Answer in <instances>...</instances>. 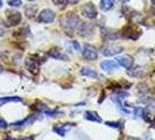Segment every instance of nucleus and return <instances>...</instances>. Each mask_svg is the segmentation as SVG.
<instances>
[{
  "mask_svg": "<svg viewBox=\"0 0 155 140\" xmlns=\"http://www.w3.org/2000/svg\"><path fill=\"white\" fill-rule=\"evenodd\" d=\"M79 18L74 13H68L67 15L61 18V26L67 31H74L79 26Z\"/></svg>",
  "mask_w": 155,
  "mask_h": 140,
  "instance_id": "obj_1",
  "label": "nucleus"
},
{
  "mask_svg": "<svg viewBox=\"0 0 155 140\" xmlns=\"http://www.w3.org/2000/svg\"><path fill=\"white\" fill-rule=\"evenodd\" d=\"M81 12H82V15L87 18V19H94L97 16V9L94 7V5L91 2L83 5L81 8Z\"/></svg>",
  "mask_w": 155,
  "mask_h": 140,
  "instance_id": "obj_2",
  "label": "nucleus"
},
{
  "mask_svg": "<svg viewBox=\"0 0 155 140\" xmlns=\"http://www.w3.org/2000/svg\"><path fill=\"white\" fill-rule=\"evenodd\" d=\"M6 18H7L8 26H16L21 22V19H22L21 14L19 12H15V11H7Z\"/></svg>",
  "mask_w": 155,
  "mask_h": 140,
  "instance_id": "obj_3",
  "label": "nucleus"
},
{
  "mask_svg": "<svg viewBox=\"0 0 155 140\" xmlns=\"http://www.w3.org/2000/svg\"><path fill=\"white\" fill-rule=\"evenodd\" d=\"M27 70H29L31 74H38L39 72V65H40V61H38L36 56H31L26 63H25Z\"/></svg>",
  "mask_w": 155,
  "mask_h": 140,
  "instance_id": "obj_4",
  "label": "nucleus"
},
{
  "mask_svg": "<svg viewBox=\"0 0 155 140\" xmlns=\"http://www.w3.org/2000/svg\"><path fill=\"white\" fill-rule=\"evenodd\" d=\"M55 20V13L51 9H43L39 14V21L43 23H50Z\"/></svg>",
  "mask_w": 155,
  "mask_h": 140,
  "instance_id": "obj_5",
  "label": "nucleus"
},
{
  "mask_svg": "<svg viewBox=\"0 0 155 140\" xmlns=\"http://www.w3.org/2000/svg\"><path fill=\"white\" fill-rule=\"evenodd\" d=\"M83 56L85 57L86 60H96L98 57V52L94 47L90 46V45H85L84 46V49H83Z\"/></svg>",
  "mask_w": 155,
  "mask_h": 140,
  "instance_id": "obj_6",
  "label": "nucleus"
},
{
  "mask_svg": "<svg viewBox=\"0 0 155 140\" xmlns=\"http://www.w3.org/2000/svg\"><path fill=\"white\" fill-rule=\"evenodd\" d=\"M124 48L120 46H116V45H110L106 46L105 48H103V54L105 56H112V55H118L120 53H123Z\"/></svg>",
  "mask_w": 155,
  "mask_h": 140,
  "instance_id": "obj_7",
  "label": "nucleus"
},
{
  "mask_svg": "<svg viewBox=\"0 0 155 140\" xmlns=\"http://www.w3.org/2000/svg\"><path fill=\"white\" fill-rule=\"evenodd\" d=\"M141 33H138L137 34V28H133L131 26H126L123 31V36L124 38H127V39H132V40H137L140 36Z\"/></svg>",
  "mask_w": 155,
  "mask_h": 140,
  "instance_id": "obj_8",
  "label": "nucleus"
},
{
  "mask_svg": "<svg viewBox=\"0 0 155 140\" xmlns=\"http://www.w3.org/2000/svg\"><path fill=\"white\" fill-rule=\"evenodd\" d=\"M101 69L105 71H113V70L118 69V62L113 61V60H106V61L101 62Z\"/></svg>",
  "mask_w": 155,
  "mask_h": 140,
  "instance_id": "obj_9",
  "label": "nucleus"
},
{
  "mask_svg": "<svg viewBox=\"0 0 155 140\" xmlns=\"http://www.w3.org/2000/svg\"><path fill=\"white\" fill-rule=\"evenodd\" d=\"M118 64H120L121 67H124L126 69H130L133 65V58L131 56H123V57H118L116 60Z\"/></svg>",
  "mask_w": 155,
  "mask_h": 140,
  "instance_id": "obj_10",
  "label": "nucleus"
},
{
  "mask_svg": "<svg viewBox=\"0 0 155 140\" xmlns=\"http://www.w3.org/2000/svg\"><path fill=\"white\" fill-rule=\"evenodd\" d=\"M86 120H91V122H97V123H101V119L99 118V116L97 115V112H93V111H86L84 113Z\"/></svg>",
  "mask_w": 155,
  "mask_h": 140,
  "instance_id": "obj_11",
  "label": "nucleus"
},
{
  "mask_svg": "<svg viewBox=\"0 0 155 140\" xmlns=\"http://www.w3.org/2000/svg\"><path fill=\"white\" fill-rule=\"evenodd\" d=\"M81 74H82L83 76H86V77H90V78H97V77H98L97 72H96L93 69H91V68H87V67L82 68V70H81Z\"/></svg>",
  "mask_w": 155,
  "mask_h": 140,
  "instance_id": "obj_12",
  "label": "nucleus"
},
{
  "mask_svg": "<svg viewBox=\"0 0 155 140\" xmlns=\"http://www.w3.org/2000/svg\"><path fill=\"white\" fill-rule=\"evenodd\" d=\"M127 74L132 77H142L145 75V70H142V68H134L132 70H128Z\"/></svg>",
  "mask_w": 155,
  "mask_h": 140,
  "instance_id": "obj_13",
  "label": "nucleus"
},
{
  "mask_svg": "<svg viewBox=\"0 0 155 140\" xmlns=\"http://www.w3.org/2000/svg\"><path fill=\"white\" fill-rule=\"evenodd\" d=\"M49 55H50L53 58H57V60H68V57L64 56L61 52H58L56 48H53V49L49 52Z\"/></svg>",
  "mask_w": 155,
  "mask_h": 140,
  "instance_id": "obj_14",
  "label": "nucleus"
},
{
  "mask_svg": "<svg viewBox=\"0 0 155 140\" xmlns=\"http://www.w3.org/2000/svg\"><path fill=\"white\" fill-rule=\"evenodd\" d=\"M114 6V1L113 0H101V8L103 11H110Z\"/></svg>",
  "mask_w": 155,
  "mask_h": 140,
  "instance_id": "obj_15",
  "label": "nucleus"
},
{
  "mask_svg": "<svg viewBox=\"0 0 155 140\" xmlns=\"http://www.w3.org/2000/svg\"><path fill=\"white\" fill-rule=\"evenodd\" d=\"M12 102H22V98L20 97H1L0 98V104H6Z\"/></svg>",
  "mask_w": 155,
  "mask_h": 140,
  "instance_id": "obj_16",
  "label": "nucleus"
},
{
  "mask_svg": "<svg viewBox=\"0 0 155 140\" xmlns=\"http://www.w3.org/2000/svg\"><path fill=\"white\" fill-rule=\"evenodd\" d=\"M35 12H36V7H34V6H28V7H26V14H27L28 18H33Z\"/></svg>",
  "mask_w": 155,
  "mask_h": 140,
  "instance_id": "obj_17",
  "label": "nucleus"
},
{
  "mask_svg": "<svg viewBox=\"0 0 155 140\" xmlns=\"http://www.w3.org/2000/svg\"><path fill=\"white\" fill-rule=\"evenodd\" d=\"M53 130H54V132L58 133V134L62 135V137H64V135H65V132H67V128H64V127H58V126H55Z\"/></svg>",
  "mask_w": 155,
  "mask_h": 140,
  "instance_id": "obj_18",
  "label": "nucleus"
},
{
  "mask_svg": "<svg viewBox=\"0 0 155 140\" xmlns=\"http://www.w3.org/2000/svg\"><path fill=\"white\" fill-rule=\"evenodd\" d=\"M8 5L12 7H20L22 5L21 0H8Z\"/></svg>",
  "mask_w": 155,
  "mask_h": 140,
  "instance_id": "obj_19",
  "label": "nucleus"
},
{
  "mask_svg": "<svg viewBox=\"0 0 155 140\" xmlns=\"http://www.w3.org/2000/svg\"><path fill=\"white\" fill-rule=\"evenodd\" d=\"M106 125H107V126H111V127H114V128H118V127H123L124 123H113V122H106Z\"/></svg>",
  "mask_w": 155,
  "mask_h": 140,
  "instance_id": "obj_20",
  "label": "nucleus"
},
{
  "mask_svg": "<svg viewBox=\"0 0 155 140\" xmlns=\"http://www.w3.org/2000/svg\"><path fill=\"white\" fill-rule=\"evenodd\" d=\"M53 2H54L56 6H62V7H64L68 1L67 0H53Z\"/></svg>",
  "mask_w": 155,
  "mask_h": 140,
  "instance_id": "obj_21",
  "label": "nucleus"
},
{
  "mask_svg": "<svg viewBox=\"0 0 155 140\" xmlns=\"http://www.w3.org/2000/svg\"><path fill=\"white\" fill-rule=\"evenodd\" d=\"M7 127H8L7 122H6L4 118L0 117V128H7Z\"/></svg>",
  "mask_w": 155,
  "mask_h": 140,
  "instance_id": "obj_22",
  "label": "nucleus"
},
{
  "mask_svg": "<svg viewBox=\"0 0 155 140\" xmlns=\"http://www.w3.org/2000/svg\"><path fill=\"white\" fill-rule=\"evenodd\" d=\"M134 115H135V117H142V115H143V110L140 109V108H137L135 111H134Z\"/></svg>",
  "mask_w": 155,
  "mask_h": 140,
  "instance_id": "obj_23",
  "label": "nucleus"
},
{
  "mask_svg": "<svg viewBox=\"0 0 155 140\" xmlns=\"http://www.w3.org/2000/svg\"><path fill=\"white\" fill-rule=\"evenodd\" d=\"M71 43H72V46H74V47H75V48H76V50H77V52H79V50H81V46L78 45V42H77V41H72Z\"/></svg>",
  "mask_w": 155,
  "mask_h": 140,
  "instance_id": "obj_24",
  "label": "nucleus"
},
{
  "mask_svg": "<svg viewBox=\"0 0 155 140\" xmlns=\"http://www.w3.org/2000/svg\"><path fill=\"white\" fill-rule=\"evenodd\" d=\"M5 34V29H4V27L0 25V36H2Z\"/></svg>",
  "mask_w": 155,
  "mask_h": 140,
  "instance_id": "obj_25",
  "label": "nucleus"
},
{
  "mask_svg": "<svg viewBox=\"0 0 155 140\" xmlns=\"http://www.w3.org/2000/svg\"><path fill=\"white\" fill-rule=\"evenodd\" d=\"M69 1L71 2V4H77L79 0H69Z\"/></svg>",
  "mask_w": 155,
  "mask_h": 140,
  "instance_id": "obj_26",
  "label": "nucleus"
},
{
  "mask_svg": "<svg viewBox=\"0 0 155 140\" xmlns=\"http://www.w3.org/2000/svg\"><path fill=\"white\" fill-rule=\"evenodd\" d=\"M2 70H4V68H2V65H1V64H0V74H1V72H2Z\"/></svg>",
  "mask_w": 155,
  "mask_h": 140,
  "instance_id": "obj_27",
  "label": "nucleus"
},
{
  "mask_svg": "<svg viewBox=\"0 0 155 140\" xmlns=\"http://www.w3.org/2000/svg\"><path fill=\"white\" fill-rule=\"evenodd\" d=\"M2 7V0H0V8Z\"/></svg>",
  "mask_w": 155,
  "mask_h": 140,
  "instance_id": "obj_28",
  "label": "nucleus"
},
{
  "mask_svg": "<svg viewBox=\"0 0 155 140\" xmlns=\"http://www.w3.org/2000/svg\"><path fill=\"white\" fill-rule=\"evenodd\" d=\"M119 1H121V2H127L128 0H119Z\"/></svg>",
  "mask_w": 155,
  "mask_h": 140,
  "instance_id": "obj_29",
  "label": "nucleus"
},
{
  "mask_svg": "<svg viewBox=\"0 0 155 140\" xmlns=\"http://www.w3.org/2000/svg\"><path fill=\"white\" fill-rule=\"evenodd\" d=\"M152 2H153V4L155 5V0H152Z\"/></svg>",
  "mask_w": 155,
  "mask_h": 140,
  "instance_id": "obj_30",
  "label": "nucleus"
},
{
  "mask_svg": "<svg viewBox=\"0 0 155 140\" xmlns=\"http://www.w3.org/2000/svg\"><path fill=\"white\" fill-rule=\"evenodd\" d=\"M153 11H154V15H155V5H154V9H153Z\"/></svg>",
  "mask_w": 155,
  "mask_h": 140,
  "instance_id": "obj_31",
  "label": "nucleus"
},
{
  "mask_svg": "<svg viewBox=\"0 0 155 140\" xmlns=\"http://www.w3.org/2000/svg\"><path fill=\"white\" fill-rule=\"evenodd\" d=\"M29 1H33V0H29Z\"/></svg>",
  "mask_w": 155,
  "mask_h": 140,
  "instance_id": "obj_32",
  "label": "nucleus"
}]
</instances>
